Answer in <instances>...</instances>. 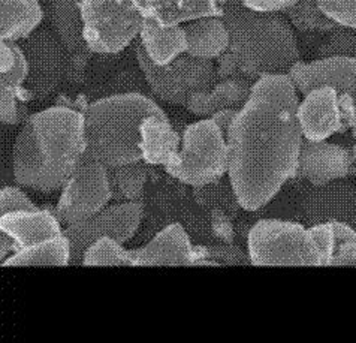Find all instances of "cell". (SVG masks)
I'll return each instance as SVG.
<instances>
[{"label": "cell", "mask_w": 356, "mask_h": 343, "mask_svg": "<svg viewBox=\"0 0 356 343\" xmlns=\"http://www.w3.org/2000/svg\"><path fill=\"white\" fill-rule=\"evenodd\" d=\"M310 234L313 237V241L318 248L321 258H322V266H331L335 249H337V240H335V232H334V225L331 221L316 223L309 227Z\"/></svg>", "instance_id": "cell-32"}, {"label": "cell", "mask_w": 356, "mask_h": 343, "mask_svg": "<svg viewBox=\"0 0 356 343\" xmlns=\"http://www.w3.org/2000/svg\"><path fill=\"white\" fill-rule=\"evenodd\" d=\"M135 58L152 93L171 105L186 106L193 93L210 89L219 81L217 67L211 61H202L189 54L180 56L170 65L159 66L136 44Z\"/></svg>", "instance_id": "cell-8"}, {"label": "cell", "mask_w": 356, "mask_h": 343, "mask_svg": "<svg viewBox=\"0 0 356 343\" xmlns=\"http://www.w3.org/2000/svg\"><path fill=\"white\" fill-rule=\"evenodd\" d=\"M183 26L187 39L186 54L213 62L229 50L231 35L222 15L200 17Z\"/></svg>", "instance_id": "cell-21"}, {"label": "cell", "mask_w": 356, "mask_h": 343, "mask_svg": "<svg viewBox=\"0 0 356 343\" xmlns=\"http://www.w3.org/2000/svg\"><path fill=\"white\" fill-rule=\"evenodd\" d=\"M211 221H213V228L217 232V237H220L226 241L232 240V234H234V228H232V223L229 221V218L226 216L223 209H216L213 210L211 214Z\"/></svg>", "instance_id": "cell-35"}, {"label": "cell", "mask_w": 356, "mask_h": 343, "mask_svg": "<svg viewBox=\"0 0 356 343\" xmlns=\"http://www.w3.org/2000/svg\"><path fill=\"white\" fill-rule=\"evenodd\" d=\"M38 205L29 198V195L23 191L19 184L3 186L0 189V214L13 213L19 210H35Z\"/></svg>", "instance_id": "cell-33"}, {"label": "cell", "mask_w": 356, "mask_h": 343, "mask_svg": "<svg viewBox=\"0 0 356 343\" xmlns=\"http://www.w3.org/2000/svg\"><path fill=\"white\" fill-rule=\"evenodd\" d=\"M289 75L301 95L319 86L334 87L340 96L348 127L356 131V57L301 61L292 67Z\"/></svg>", "instance_id": "cell-11"}, {"label": "cell", "mask_w": 356, "mask_h": 343, "mask_svg": "<svg viewBox=\"0 0 356 343\" xmlns=\"http://www.w3.org/2000/svg\"><path fill=\"white\" fill-rule=\"evenodd\" d=\"M222 17L229 29L231 45L219 61L220 78L244 77L252 81L270 74H289L301 62L295 29L283 13L247 8L241 0H226Z\"/></svg>", "instance_id": "cell-3"}, {"label": "cell", "mask_w": 356, "mask_h": 343, "mask_svg": "<svg viewBox=\"0 0 356 343\" xmlns=\"http://www.w3.org/2000/svg\"><path fill=\"white\" fill-rule=\"evenodd\" d=\"M45 18L39 0H0V41L23 42Z\"/></svg>", "instance_id": "cell-24"}, {"label": "cell", "mask_w": 356, "mask_h": 343, "mask_svg": "<svg viewBox=\"0 0 356 343\" xmlns=\"http://www.w3.org/2000/svg\"><path fill=\"white\" fill-rule=\"evenodd\" d=\"M143 216L141 201H117L88 219L65 227V234L72 246V266L83 262L84 252L99 239L111 237L120 243L132 240Z\"/></svg>", "instance_id": "cell-10"}, {"label": "cell", "mask_w": 356, "mask_h": 343, "mask_svg": "<svg viewBox=\"0 0 356 343\" xmlns=\"http://www.w3.org/2000/svg\"><path fill=\"white\" fill-rule=\"evenodd\" d=\"M72 246L65 231L56 237L42 240L23 249L15 250L2 261L3 267H29V266H71Z\"/></svg>", "instance_id": "cell-26"}, {"label": "cell", "mask_w": 356, "mask_h": 343, "mask_svg": "<svg viewBox=\"0 0 356 343\" xmlns=\"http://www.w3.org/2000/svg\"><path fill=\"white\" fill-rule=\"evenodd\" d=\"M355 136H356V131H355ZM352 152H353V156H355V159H356V143H355V145H353Z\"/></svg>", "instance_id": "cell-38"}, {"label": "cell", "mask_w": 356, "mask_h": 343, "mask_svg": "<svg viewBox=\"0 0 356 343\" xmlns=\"http://www.w3.org/2000/svg\"><path fill=\"white\" fill-rule=\"evenodd\" d=\"M289 19L295 31L301 33H321L325 35L339 24L326 15L319 6L318 0H300L283 13Z\"/></svg>", "instance_id": "cell-28"}, {"label": "cell", "mask_w": 356, "mask_h": 343, "mask_svg": "<svg viewBox=\"0 0 356 343\" xmlns=\"http://www.w3.org/2000/svg\"><path fill=\"white\" fill-rule=\"evenodd\" d=\"M247 253L253 266H322L309 227L296 221H256L247 232Z\"/></svg>", "instance_id": "cell-6"}, {"label": "cell", "mask_w": 356, "mask_h": 343, "mask_svg": "<svg viewBox=\"0 0 356 343\" xmlns=\"http://www.w3.org/2000/svg\"><path fill=\"white\" fill-rule=\"evenodd\" d=\"M29 78V62L23 47L0 41V120L15 126L23 122L22 97Z\"/></svg>", "instance_id": "cell-17"}, {"label": "cell", "mask_w": 356, "mask_h": 343, "mask_svg": "<svg viewBox=\"0 0 356 343\" xmlns=\"http://www.w3.org/2000/svg\"><path fill=\"white\" fill-rule=\"evenodd\" d=\"M23 50L29 62L27 92L42 99L51 95L62 83L65 74L66 47L51 29L39 27L27 39Z\"/></svg>", "instance_id": "cell-12"}, {"label": "cell", "mask_w": 356, "mask_h": 343, "mask_svg": "<svg viewBox=\"0 0 356 343\" xmlns=\"http://www.w3.org/2000/svg\"><path fill=\"white\" fill-rule=\"evenodd\" d=\"M318 3L332 22L356 32V0H318Z\"/></svg>", "instance_id": "cell-31"}, {"label": "cell", "mask_w": 356, "mask_h": 343, "mask_svg": "<svg viewBox=\"0 0 356 343\" xmlns=\"http://www.w3.org/2000/svg\"><path fill=\"white\" fill-rule=\"evenodd\" d=\"M328 57H356V32L339 26L334 31L325 33L316 50V58Z\"/></svg>", "instance_id": "cell-30"}, {"label": "cell", "mask_w": 356, "mask_h": 343, "mask_svg": "<svg viewBox=\"0 0 356 343\" xmlns=\"http://www.w3.org/2000/svg\"><path fill=\"white\" fill-rule=\"evenodd\" d=\"M196 246L181 223H171L138 249H127V267L195 266Z\"/></svg>", "instance_id": "cell-15"}, {"label": "cell", "mask_w": 356, "mask_h": 343, "mask_svg": "<svg viewBox=\"0 0 356 343\" xmlns=\"http://www.w3.org/2000/svg\"><path fill=\"white\" fill-rule=\"evenodd\" d=\"M148 163L138 161L110 168L115 201H140L148 180Z\"/></svg>", "instance_id": "cell-27"}, {"label": "cell", "mask_w": 356, "mask_h": 343, "mask_svg": "<svg viewBox=\"0 0 356 343\" xmlns=\"http://www.w3.org/2000/svg\"><path fill=\"white\" fill-rule=\"evenodd\" d=\"M301 214L307 227L328 221H341L356 228V188L341 180L313 186L301 202Z\"/></svg>", "instance_id": "cell-16"}, {"label": "cell", "mask_w": 356, "mask_h": 343, "mask_svg": "<svg viewBox=\"0 0 356 343\" xmlns=\"http://www.w3.org/2000/svg\"><path fill=\"white\" fill-rule=\"evenodd\" d=\"M229 170L227 134L211 117L186 127L181 135L180 158L165 171L193 189L205 188L223 179Z\"/></svg>", "instance_id": "cell-5"}, {"label": "cell", "mask_w": 356, "mask_h": 343, "mask_svg": "<svg viewBox=\"0 0 356 343\" xmlns=\"http://www.w3.org/2000/svg\"><path fill=\"white\" fill-rule=\"evenodd\" d=\"M355 161L353 152L348 147L330 141L304 140L296 177L312 186H325L350 175Z\"/></svg>", "instance_id": "cell-14"}, {"label": "cell", "mask_w": 356, "mask_h": 343, "mask_svg": "<svg viewBox=\"0 0 356 343\" xmlns=\"http://www.w3.org/2000/svg\"><path fill=\"white\" fill-rule=\"evenodd\" d=\"M140 44L148 58L159 66L172 63L175 58L186 54L187 39L183 24L163 26L154 19L145 18L141 33Z\"/></svg>", "instance_id": "cell-23"}, {"label": "cell", "mask_w": 356, "mask_h": 343, "mask_svg": "<svg viewBox=\"0 0 356 343\" xmlns=\"http://www.w3.org/2000/svg\"><path fill=\"white\" fill-rule=\"evenodd\" d=\"M331 266H356V241L340 244L334 253Z\"/></svg>", "instance_id": "cell-36"}, {"label": "cell", "mask_w": 356, "mask_h": 343, "mask_svg": "<svg viewBox=\"0 0 356 343\" xmlns=\"http://www.w3.org/2000/svg\"><path fill=\"white\" fill-rule=\"evenodd\" d=\"M140 150L143 161L163 170L177 163L181 150V136L166 114L147 115L140 126Z\"/></svg>", "instance_id": "cell-19"}, {"label": "cell", "mask_w": 356, "mask_h": 343, "mask_svg": "<svg viewBox=\"0 0 356 343\" xmlns=\"http://www.w3.org/2000/svg\"><path fill=\"white\" fill-rule=\"evenodd\" d=\"M302 96L298 106V122L304 140L326 141L332 135L349 129L340 96L334 87H314Z\"/></svg>", "instance_id": "cell-13"}, {"label": "cell", "mask_w": 356, "mask_h": 343, "mask_svg": "<svg viewBox=\"0 0 356 343\" xmlns=\"http://www.w3.org/2000/svg\"><path fill=\"white\" fill-rule=\"evenodd\" d=\"M144 19L134 0H83V39L87 51L122 53L140 38Z\"/></svg>", "instance_id": "cell-7"}, {"label": "cell", "mask_w": 356, "mask_h": 343, "mask_svg": "<svg viewBox=\"0 0 356 343\" xmlns=\"http://www.w3.org/2000/svg\"><path fill=\"white\" fill-rule=\"evenodd\" d=\"M83 266H127V249L124 243L111 237L96 240L84 252Z\"/></svg>", "instance_id": "cell-29"}, {"label": "cell", "mask_w": 356, "mask_h": 343, "mask_svg": "<svg viewBox=\"0 0 356 343\" xmlns=\"http://www.w3.org/2000/svg\"><path fill=\"white\" fill-rule=\"evenodd\" d=\"M300 102L289 74H270L253 81L249 101L236 111L227 132V179L243 210H261L296 177L304 143Z\"/></svg>", "instance_id": "cell-1"}, {"label": "cell", "mask_w": 356, "mask_h": 343, "mask_svg": "<svg viewBox=\"0 0 356 343\" xmlns=\"http://www.w3.org/2000/svg\"><path fill=\"white\" fill-rule=\"evenodd\" d=\"M241 2L254 11L264 13H284L300 0H241Z\"/></svg>", "instance_id": "cell-34"}, {"label": "cell", "mask_w": 356, "mask_h": 343, "mask_svg": "<svg viewBox=\"0 0 356 343\" xmlns=\"http://www.w3.org/2000/svg\"><path fill=\"white\" fill-rule=\"evenodd\" d=\"M111 200L114 193L110 168L86 154L62 188L54 213L63 227H69L104 210Z\"/></svg>", "instance_id": "cell-9"}, {"label": "cell", "mask_w": 356, "mask_h": 343, "mask_svg": "<svg viewBox=\"0 0 356 343\" xmlns=\"http://www.w3.org/2000/svg\"><path fill=\"white\" fill-rule=\"evenodd\" d=\"M87 156L108 168L143 161L140 126L147 115L166 114L150 96L126 92L101 97L84 110Z\"/></svg>", "instance_id": "cell-4"}, {"label": "cell", "mask_w": 356, "mask_h": 343, "mask_svg": "<svg viewBox=\"0 0 356 343\" xmlns=\"http://www.w3.org/2000/svg\"><path fill=\"white\" fill-rule=\"evenodd\" d=\"M145 18L163 26L184 24L191 19L222 15L219 0H134Z\"/></svg>", "instance_id": "cell-22"}, {"label": "cell", "mask_w": 356, "mask_h": 343, "mask_svg": "<svg viewBox=\"0 0 356 343\" xmlns=\"http://www.w3.org/2000/svg\"><path fill=\"white\" fill-rule=\"evenodd\" d=\"M219 2H220V5H223V3L226 2V0H219Z\"/></svg>", "instance_id": "cell-39"}, {"label": "cell", "mask_w": 356, "mask_h": 343, "mask_svg": "<svg viewBox=\"0 0 356 343\" xmlns=\"http://www.w3.org/2000/svg\"><path fill=\"white\" fill-rule=\"evenodd\" d=\"M253 81L244 77L220 78L213 87L193 93L186 102L192 114L207 119L223 110H240L249 101Z\"/></svg>", "instance_id": "cell-20"}, {"label": "cell", "mask_w": 356, "mask_h": 343, "mask_svg": "<svg viewBox=\"0 0 356 343\" xmlns=\"http://www.w3.org/2000/svg\"><path fill=\"white\" fill-rule=\"evenodd\" d=\"M63 231L65 227L56 213L42 209L0 214V232L13 240L15 250L56 237Z\"/></svg>", "instance_id": "cell-18"}, {"label": "cell", "mask_w": 356, "mask_h": 343, "mask_svg": "<svg viewBox=\"0 0 356 343\" xmlns=\"http://www.w3.org/2000/svg\"><path fill=\"white\" fill-rule=\"evenodd\" d=\"M236 111L238 110H223V111H219L214 115H211V119H214L217 122V125H219L222 129L227 134L229 132V127L232 125V120H234Z\"/></svg>", "instance_id": "cell-37"}, {"label": "cell", "mask_w": 356, "mask_h": 343, "mask_svg": "<svg viewBox=\"0 0 356 343\" xmlns=\"http://www.w3.org/2000/svg\"><path fill=\"white\" fill-rule=\"evenodd\" d=\"M83 0H45L44 9L49 29L58 36L69 53L87 50L83 39Z\"/></svg>", "instance_id": "cell-25"}, {"label": "cell", "mask_w": 356, "mask_h": 343, "mask_svg": "<svg viewBox=\"0 0 356 343\" xmlns=\"http://www.w3.org/2000/svg\"><path fill=\"white\" fill-rule=\"evenodd\" d=\"M87 153L84 114L49 106L26 117L13 147V174L22 188L62 191Z\"/></svg>", "instance_id": "cell-2"}]
</instances>
